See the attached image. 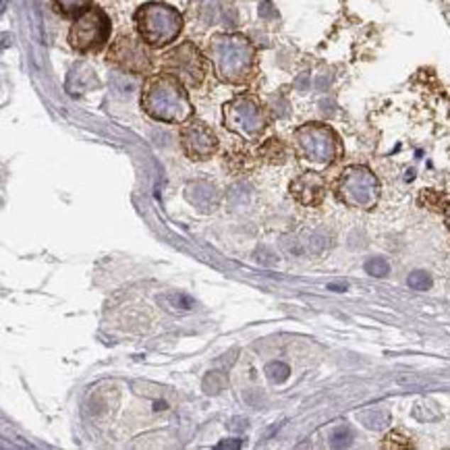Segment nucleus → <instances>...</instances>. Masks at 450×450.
Instances as JSON below:
<instances>
[{"label":"nucleus","mask_w":450,"mask_h":450,"mask_svg":"<svg viewBox=\"0 0 450 450\" xmlns=\"http://www.w3.org/2000/svg\"><path fill=\"white\" fill-rule=\"evenodd\" d=\"M206 56L218 81L249 85L258 75V50L243 33H216L208 42Z\"/></svg>","instance_id":"nucleus-1"},{"label":"nucleus","mask_w":450,"mask_h":450,"mask_svg":"<svg viewBox=\"0 0 450 450\" xmlns=\"http://www.w3.org/2000/svg\"><path fill=\"white\" fill-rule=\"evenodd\" d=\"M143 112L166 125H183L193 119V102L187 87L170 73L150 75L141 89Z\"/></svg>","instance_id":"nucleus-2"},{"label":"nucleus","mask_w":450,"mask_h":450,"mask_svg":"<svg viewBox=\"0 0 450 450\" xmlns=\"http://www.w3.org/2000/svg\"><path fill=\"white\" fill-rule=\"evenodd\" d=\"M135 29L141 35V40L152 48H166L170 46L183 31L185 19L181 11L175 6L152 0L141 4L135 11Z\"/></svg>","instance_id":"nucleus-3"},{"label":"nucleus","mask_w":450,"mask_h":450,"mask_svg":"<svg viewBox=\"0 0 450 450\" xmlns=\"http://www.w3.org/2000/svg\"><path fill=\"white\" fill-rule=\"evenodd\" d=\"M297 158L314 168H326L343 154V143L336 131L324 123H305L292 133Z\"/></svg>","instance_id":"nucleus-4"},{"label":"nucleus","mask_w":450,"mask_h":450,"mask_svg":"<svg viewBox=\"0 0 450 450\" xmlns=\"http://www.w3.org/2000/svg\"><path fill=\"white\" fill-rule=\"evenodd\" d=\"M224 127L231 133L238 135L245 141H258L270 125L268 108L260 98L251 94H241L229 100L222 108Z\"/></svg>","instance_id":"nucleus-5"},{"label":"nucleus","mask_w":450,"mask_h":450,"mask_svg":"<svg viewBox=\"0 0 450 450\" xmlns=\"http://www.w3.org/2000/svg\"><path fill=\"white\" fill-rule=\"evenodd\" d=\"M112 33V21L104 9L92 6L73 21L69 29V44L79 54H98L106 48Z\"/></svg>","instance_id":"nucleus-6"},{"label":"nucleus","mask_w":450,"mask_h":450,"mask_svg":"<svg viewBox=\"0 0 450 450\" xmlns=\"http://www.w3.org/2000/svg\"><path fill=\"white\" fill-rule=\"evenodd\" d=\"M336 195L349 208L371 210L380 199V181L368 166L353 164L341 172L336 181Z\"/></svg>","instance_id":"nucleus-7"},{"label":"nucleus","mask_w":450,"mask_h":450,"mask_svg":"<svg viewBox=\"0 0 450 450\" xmlns=\"http://www.w3.org/2000/svg\"><path fill=\"white\" fill-rule=\"evenodd\" d=\"M108 65L129 75H150L154 71V54L141 35L123 31L114 38L106 54Z\"/></svg>","instance_id":"nucleus-8"},{"label":"nucleus","mask_w":450,"mask_h":450,"mask_svg":"<svg viewBox=\"0 0 450 450\" xmlns=\"http://www.w3.org/2000/svg\"><path fill=\"white\" fill-rule=\"evenodd\" d=\"M162 71L177 77L189 89H197L208 77V56L193 42H183L162 56Z\"/></svg>","instance_id":"nucleus-9"},{"label":"nucleus","mask_w":450,"mask_h":450,"mask_svg":"<svg viewBox=\"0 0 450 450\" xmlns=\"http://www.w3.org/2000/svg\"><path fill=\"white\" fill-rule=\"evenodd\" d=\"M179 141L181 148L187 154V158L191 160H210L218 152V137L216 133L197 119H189L187 123L181 125L179 131Z\"/></svg>","instance_id":"nucleus-10"},{"label":"nucleus","mask_w":450,"mask_h":450,"mask_svg":"<svg viewBox=\"0 0 450 450\" xmlns=\"http://www.w3.org/2000/svg\"><path fill=\"white\" fill-rule=\"evenodd\" d=\"M291 195L303 206H319L326 195V181L318 172H303L291 183Z\"/></svg>","instance_id":"nucleus-11"},{"label":"nucleus","mask_w":450,"mask_h":450,"mask_svg":"<svg viewBox=\"0 0 450 450\" xmlns=\"http://www.w3.org/2000/svg\"><path fill=\"white\" fill-rule=\"evenodd\" d=\"M185 197L187 202L193 208H197L199 212H212V210H216L218 202H220V195H218L216 187L206 183V181L189 183L185 187Z\"/></svg>","instance_id":"nucleus-12"},{"label":"nucleus","mask_w":450,"mask_h":450,"mask_svg":"<svg viewBox=\"0 0 450 450\" xmlns=\"http://www.w3.org/2000/svg\"><path fill=\"white\" fill-rule=\"evenodd\" d=\"M258 158L264 160L268 164H285L287 158H289V148L278 137L265 139L264 143L260 146V150H258Z\"/></svg>","instance_id":"nucleus-13"},{"label":"nucleus","mask_w":450,"mask_h":450,"mask_svg":"<svg viewBox=\"0 0 450 450\" xmlns=\"http://www.w3.org/2000/svg\"><path fill=\"white\" fill-rule=\"evenodd\" d=\"M92 2L94 0H53L54 9L62 17H71V19H77L81 13L92 9Z\"/></svg>","instance_id":"nucleus-14"},{"label":"nucleus","mask_w":450,"mask_h":450,"mask_svg":"<svg viewBox=\"0 0 450 450\" xmlns=\"http://www.w3.org/2000/svg\"><path fill=\"white\" fill-rule=\"evenodd\" d=\"M359 419H361V424L370 427V429H382V427L390 424V415L386 411H382V409L363 411V413H359Z\"/></svg>","instance_id":"nucleus-15"},{"label":"nucleus","mask_w":450,"mask_h":450,"mask_svg":"<svg viewBox=\"0 0 450 450\" xmlns=\"http://www.w3.org/2000/svg\"><path fill=\"white\" fill-rule=\"evenodd\" d=\"M226 386H229V378H226V373H222V371H210V373L204 378V390H206L208 395H220Z\"/></svg>","instance_id":"nucleus-16"},{"label":"nucleus","mask_w":450,"mask_h":450,"mask_svg":"<svg viewBox=\"0 0 450 450\" xmlns=\"http://www.w3.org/2000/svg\"><path fill=\"white\" fill-rule=\"evenodd\" d=\"M229 164H231L233 172L245 175V172H249V170L253 168V158H251L247 152H241V150H238V152L229 156Z\"/></svg>","instance_id":"nucleus-17"},{"label":"nucleus","mask_w":450,"mask_h":450,"mask_svg":"<svg viewBox=\"0 0 450 450\" xmlns=\"http://www.w3.org/2000/svg\"><path fill=\"white\" fill-rule=\"evenodd\" d=\"M366 272L370 276H375V278H384V276L390 274V264L384 258H370L366 262Z\"/></svg>","instance_id":"nucleus-18"},{"label":"nucleus","mask_w":450,"mask_h":450,"mask_svg":"<svg viewBox=\"0 0 450 450\" xmlns=\"http://www.w3.org/2000/svg\"><path fill=\"white\" fill-rule=\"evenodd\" d=\"M353 440V432L349 425H339L332 434H330V444L334 449H343V446H349Z\"/></svg>","instance_id":"nucleus-19"},{"label":"nucleus","mask_w":450,"mask_h":450,"mask_svg":"<svg viewBox=\"0 0 450 450\" xmlns=\"http://www.w3.org/2000/svg\"><path fill=\"white\" fill-rule=\"evenodd\" d=\"M407 282H409V287H411L413 291H427V289L432 287V278H429V274L424 272V270L411 272L409 278H407Z\"/></svg>","instance_id":"nucleus-20"},{"label":"nucleus","mask_w":450,"mask_h":450,"mask_svg":"<svg viewBox=\"0 0 450 450\" xmlns=\"http://www.w3.org/2000/svg\"><path fill=\"white\" fill-rule=\"evenodd\" d=\"M265 373H268V378L272 380V382H276V384H280V382H285L287 378H289V366L287 363H280V361H274V363H270V366H265Z\"/></svg>","instance_id":"nucleus-21"},{"label":"nucleus","mask_w":450,"mask_h":450,"mask_svg":"<svg viewBox=\"0 0 450 450\" xmlns=\"http://www.w3.org/2000/svg\"><path fill=\"white\" fill-rule=\"evenodd\" d=\"M382 446H384V449H409L411 442H409V438H405V436H400V434L395 432V434H388V436L384 438Z\"/></svg>","instance_id":"nucleus-22"},{"label":"nucleus","mask_w":450,"mask_h":450,"mask_svg":"<svg viewBox=\"0 0 450 450\" xmlns=\"http://www.w3.org/2000/svg\"><path fill=\"white\" fill-rule=\"evenodd\" d=\"M168 299H170L179 309H191V307H193V301H191L187 295H168Z\"/></svg>","instance_id":"nucleus-23"},{"label":"nucleus","mask_w":450,"mask_h":450,"mask_svg":"<svg viewBox=\"0 0 450 450\" xmlns=\"http://www.w3.org/2000/svg\"><path fill=\"white\" fill-rule=\"evenodd\" d=\"M326 245H328V243H326V237H324V235H318V233H316V235H312L309 249H312L314 253H322V251L326 249Z\"/></svg>","instance_id":"nucleus-24"},{"label":"nucleus","mask_w":450,"mask_h":450,"mask_svg":"<svg viewBox=\"0 0 450 450\" xmlns=\"http://www.w3.org/2000/svg\"><path fill=\"white\" fill-rule=\"evenodd\" d=\"M328 289L334 292H344L346 291V285L344 282H332V285H328Z\"/></svg>","instance_id":"nucleus-25"},{"label":"nucleus","mask_w":450,"mask_h":450,"mask_svg":"<svg viewBox=\"0 0 450 450\" xmlns=\"http://www.w3.org/2000/svg\"><path fill=\"white\" fill-rule=\"evenodd\" d=\"M241 446V440L237 442H222V444H218V449H238Z\"/></svg>","instance_id":"nucleus-26"},{"label":"nucleus","mask_w":450,"mask_h":450,"mask_svg":"<svg viewBox=\"0 0 450 450\" xmlns=\"http://www.w3.org/2000/svg\"><path fill=\"white\" fill-rule=\"evenodd\" d=\"M444 216H446V224H449V229H450V204L444 208Z\"/></svg>","instance_id":"nucleus-27"}]
</instances>
